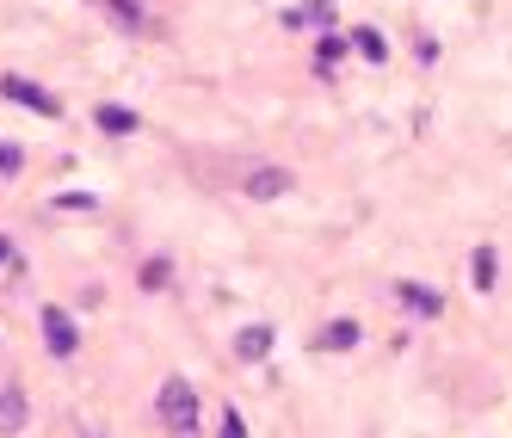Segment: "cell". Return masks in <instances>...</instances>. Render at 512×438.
Listing matches in <instances>:
<instances>
[{
  "label": "cell",
  "mask_w": 512,
  "mask_h": 438,
  "mask_svg": "<svg viewBox=\"0 0 512 438\" xmlns=\"http://www.w3.org/2000/svg\"><path fill=\"white\" fill-rule=\"evenodd\" d=\"M105 13H112L118 25H142L149 13H142V0H105Z\"/></svg>",
  "instance_id": "obj_13"
},
{
  "label": "cell",
  "mask_w": 512,
  "mask_h": 438,
  "mask_svg": "<svg viewBox=\"0 0 512 438\" xmlns=\"http://www.w3.org/2000/svg\"><path fill=\"white\" fill-rule=\"evenodd\" d=\"M395 303H401V309H414V315H426V321H432V315H445V297H438L432 284H395Z\"/></svg>",
  "instance_id": "obj_6"
},
{
  "label": "cell",
  "mask_w": 512,
  "mask_h": 438,
  "mask_svg": "<svg viewBox=\"0 0 512 438\" xmlns=\"http://www.w3.org/2000/svg\"><path fill=\"white\" fill-rule=\"evenodd\" d=\"M352 50H358L364 62H389V44H383L377 25H358V31H352Z\"/></svg>",
  "instance_id": "obj_10"
},
{
  "label": "cell",
  "mask_w": 512,
  "mask_h": 438,
  "mask_svg": "<svg viewBox=\"0 0 512 438\" xmlns=\"http://www.w3.org/2000/svg\"><path fill=\"white\" fill-rule=\"evenodd\" d=\"M0 99H13L25 105V112H38V118H62V99L38 81H25V75H0Z\"/></svg>",
  "instance_id": "obj_3"
},
{
  "label": "cell",
  "mask_w": 512,
  "mask_h": 438,
  "mask_svg": "<svg viewBox=\"0 0 512 438\" xmlns=\"http://www.w3.org/2000/svg\"><path fill=\"white\" fill-rule=\"evenodd\" d=\"M167 278H173L167 260H149V266H142V290H167Z\"/></svg>",
  "instance_id": "obj_14"
},
{
  "label": "cell",
  "mask_w": 512,
  "mask_h": 438,
  "mask_svg": "<svg viewBox=\"0 0 512 438\" xmlns=\"http://www.w3.org/2000/svg\"><path fill=\"white\" fill-rule=\"evenodd\" d=\"M44 340H50V352L56 358H75L81 352V334H75V321H68V309H44Z\"/></svg>",
  "instance_id": "obj_4"
},
{
  "label": "cell",
  "mask_w": 512,
  "mask_h": 438,
  "mask_svg": "<svg viewBox=\"0 0 512 438\" xmlns=\"http://www.w3.org/2000/svg\"><path fill=\"white\" fill-rule=\"evenodd\" d=\"M93 124H99L105 136H136V130H142V118L130 112V105H99V112H93Z\"/></svg>",
  "instance_id": "obj_7"
},
{
  "label": "cell",
  "mask_w": 512,
  "mask_h": 438,
  "mask_svg": "<svg viewBox=\"0 0 512 438\" xmlns=\"http://www.w3.org/2000/svg\"><path fill=\"white\" fill-rule=\"evenodd\" d=\"M494 278H500L494 247H475V290H494Z\"/></svg>",
  "instance_id": "obj_11"
},
{
  "label": "cell",
  "mask_w": 512,
  "mask_h": 438,
  "mask_svg": "<svg viewBox=\"0 0 512 438\" xmlns=\"http://www.w3.org/2000/svg\"><path fill=\"white\" fill-rule=\"evenodd\" d=\"M216 438H247V426H241V414H235V408L223 414V432H216Z\"/></svg>",
  "instance_id": "obj_17"
},
{
  "label": "cell",
  "mask_w": 512,
  "mask_h": 438,
  "mask_svg": "<svg viewBox=\"0 0 512 438\" xmlns=\"http://www.w3.org/2000/svg\"><path fill=\"white\" fill-rule=\"evenodd\" d=\"M315 56H321V68H334V62L346 56V44H340V38H321V44H315Z\"/></svg>",
  "instance_id": "obj_16"
},
{
  "label": "cell",
  "mask_w": 512,
  "mask_h": 438,
  "mask_svg": "<svg viewBox=\"0 0 512 438\" xmlns=\"http://www.w3.org/2000/svg\"><path fill=\"white\" fill-rule=\"evenodd\" d=\"M25 173V149L19 142H0V179H19Z\"/></svg>",
  "instance_id": "obj_12"
},
{
  "label": "cell",
  "mask_w": 512,
  "mask_h": 438,
  "mask_svg": "<svg viewBox=\"0 0 512 438\" xmlns=\"http://www.w3.org/2000/svg\"><path fill=\"white\" fill-rule=\"evenodd\" d=\"M155 414H161V426H167L173 438H192V432H198V420H204L198 389H192L186 377H167V383H161V395H155Z\"/></svg>",
  "instance_id": "obj_1"
},
{
  "label": "cell",
  "mask_w": 512,
  "mask_h": 438,
  "mask_svg": "<svg viewBox=\"0 0 512 438\" xmlns=\"http://www.w3.org/2000/svg\"><path fill=\"white\" fill-rule=\"evenodd\" d=\"M56 210H99V198H93V192H62Z\"/></svg>",
  "instance_id": "obj_15"
},
{
  "label": "cell",
  "mask_w": 512,
  "mask_h": 438,
  "mask_svg": "<svg viewBox=\"0 0 512 438\" xmlns=\"http://www.w3.org/2000/svg\"><path fill=\"white\" fill-rule=\"evenodd\" d=\"M25 420H31V401H25V389H19V383H7V389H0V438L25 432Z\"/></svg>",
  "instance_id": "obj_5"
},
{
  "label": "cell",
  "mask_w": 512,
  "mask_h": 438,
  "mask_svg": "<svg viewBox=\"0 0 512 438\" xmlns=\"http://www.w3.org/2000/svg\"><path fill=\"white\" fill-rule=\"evenodd\" d=\"M272 352V327H241V334H235V358L241 364H260Z\"/></svg>",
  "instance_id": "obj_8"
},
{
  "label": "cell",
  "mask_w": 512,
  "mask_h": 438,
  "mask_svg": "<svg viewBox=\"0 0 512 438\" xmlns=\"http://www.w3.org/2000/svg\"><path fill=\"white\" fill-rule=\"evenodd\" d=\"M315 346L321 352H352L358 346V321H327L321 334H315Z\"/></svg>",
  "instance_id": "obj_9"
},
{
  "label": "cell",
  "mask_w": 512,
  "mask_h": 438,
  "mask_svg": "<svg viewBox=\"0 0 512 438\" xmlns=\"http://www.w3.org/2000/svg\"><path fill=\"white\" fill-rule=\"evenodd\" d=\"M7 260H13V241H7V235H0V266H7Z\"/></svg>",
  "instance_id": "obj_18"
},
{
  "label": "cell",
  "mask_w": 512,
  "mask_h": 438,
  "mask_svg": "<svg viewBox=\"0 0 512 438\" xmlns=\"http://www.w3.org/2000/svg\"><path fill=\"white\" fill-rule=\"evenodd\" d=\"M241 192H247V198H260V204L290 198V192H297V173H290V167H272V161H260V167H247V173H241Z\"/></svg>",
  "instance_id": "obj_2"
}]
</instances>
